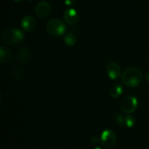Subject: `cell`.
<instances>
[{
	"instance_id": "6da1fadb",
	"label": "cell",
	"mask_w": 149,
	"mask_h": 149,
	"mask_svg": "<svg viewBox=\"0 0 149 149\" xmlns=\"http://www.w3.org/2000/svg\"><path fill=\"white\" fill-rule=\"evenodd\" d=\"M142 80V72L136 67H129L126 69L122 74V81L124 84L129 87L138 86Z\"/></svg>"
},
{
	"instance_id": "7a4b0ae2",
	"label": "cell",
	"mask_w": 149,
	"mask_h": 149,
	"mask_svg": "<svg viewBox=\"0 0 149 149\" xmlns=\"http://www.w3.org/2000/svg\"><path fill=\"white\" fill-rule=\"evenodd\" d=\"M24 38V34L20 30L15 28L4 29L1 33V39L7 45H13L21 42Z\"/></svg>"
},
{
	"instance_id": "3957f363",
	"label": "cell",
	"mask_w": 149,
	"mask_h": 149,
	"mask_svg": "<svg viewBox=\"0 0 149 149\" xmlns=\"http://www.w3.org/2000/svg\"><path fill=\"white\" fill-rule=\"evenodd\" d=\"M48 33L54 37L62 36L65 32V26L63 22L58 18L49 20L46 25Z\"/></svg>"
},
{
	"instance_id": "277c9868",
	"label": "cell",
	"mask_w": 149,
	"mask_h": 149,
	"mask_svg": "<svg viewBox=\"0 0 149 149\" xmlns=\"http://www.w3.org/2000/svg\"><path fill=\"white\" fill-rule=\"evenodd\" d=\"M100 143L106 148H112L116 142V134L111 129H106L103 131L100 137Z\"/></svg>"
},
{
	"instance_id": "5b68a950",
	"label": "cell",
	"mask_w": 149,
	"mask_h": 149,
	"mask_svg": "<svg viewBox=\"0 0 149 149\" xmlns=\"http://www.w3.org/2000/svg\"><path fill=\"white\" fill-rule=\"evenodd\" d=\"M138 100L133 96H128L124 98L121 102L120 108L125 113H132L136 110Z\"/></svg>"
},
{
	"instance_id": "8992f818",
	"label": "cell",
	"mask_w": 149,
	"mask_h": 149,
	"mask_svg": "<svg viewBox=\"0 0 149 149\" xmlns=\"http://www.w3.org/2000/svg\"><path fill=\"white\" fill-rule=\"evenodd\" d=\"M16 57L17 61H20L22 64H26L31 61L32 57L31 52L30 49L26 46L20 47L18 48L16 53Z\"/></svg>"
},
{
	"instance_id": "52a82bcc",
	"label": "cell",
	"mask_w": 149,
	"mask_h": 149,
	"mask_svg": "<svg viewBox=\"0 0 149 149\" xmlns=\"http://www.w3.org/2000/svg\"><path fill=\"white\" fill-rule=\"evenodd\" d=\"M51 12L50 5L46 1H40L35 7V13L39 18H46Z\"/></svg>"
},
{
	"instance_id": "ba28073f",
	"label": "cell",
	"mask_w": 149,
	"mask_h": 149,
	"mask_svg": "<svg viewBox=\"0 0 149 149\" xmlns=\"http://www.w3.org/2000/svg\"><path fill=\"white\" fill-rule=\"evenodd\" d=\"M107 74L111 79L118 78L121 74V68L119 64L114 61H111L107 66Z\"/></svg>"
},
{
	"instance_id": "9c48e42d",
	"label": "cell",
	"mask_w": 149,
	"mask_h": 149,
	"mask_svg": "<svg viewBox=\"0 0 149 149\" xmlns=\"http://www.w3.org/2000/svg\"><path fill=\"white\" fill-rule=\"evenodd\" d=\"M64 20L68 25H74L77 23L79 19L77 10L73 8H68L65 11L63 15Z\"/></svg>"
},
{
	"instance_id": "30bf717a",
	"label": "cell",
	"mask_w": 149,
	"mask_h": 149,
	"mask_svg": "<svg viewBox=\"0 0 149 149\" xmlns=\"http://www.w3.org/2000/svg\"><path fill=\"white\" fill-rule=\"evenodd\" d=\"M21 26L26 32H32L36 27V20L31 16H25L21 20Z\"/></svg>"
},
{
	"instance_id": "8fae6325",
	"label": "cell",
	"mask_w": 149,
	"mask_h": 149,
	"mask_svg": "<svg viewBox=\"0 0 149 149\" xmlns=\"http://www.w3.org/2000/svg\"><path fill=\"white\" fill-rule=\"evenodd\" d=\"M11 52L7 47L1 46L0 48V61L1 64H7L11 60Z\"/></svg>"
},
{
	"instance_id": "7c38bea8",
	"label": "cell",
	"mask_w": 149,
	"mask_h": 149,
	"mask_svg": "<svg viewBox=\"0 0 149 149\" xmlns=\"http://www.w3.org/2000/svg\"><path fill=\"white\" fill-rule=\"evenodd\" d=\"M123 91V88L120 84H116L111 88L110 95L113 98H116L120 96Z\"/></svg>"
},
{
	"instance_id": "4fadbf2b",
	"label": "cell",
	"mask_w": 149,
	"mask_h": 149,
	"mask_svg": "<svg viewBox=\"0 0 149 149\" xmlns=\"http://www.w3.org/2000/svg\"><path fill=\"white\" fill-rule=\"evenodd\" d=\"M77 42V37L73 33H68L64 36V42L68 46H73Z\"/></svg>"
},
{
	"instance_id": "5bb4252c",
	"label": "cell",
	"mask_w": 149,
	"mask_h": 149,
	"mask_svg": "<svg viewBox=\"0 0 149 149\" xmlns=\"http://www.w3.org/2000/svg\"><path fill=\"white\" fill-rule=\"evenodd\" d=\"M10 74L12 75V77H13V78L20 79V77H22L23 72H22V71L20 70V68H19V67H15V68H14L12 70Z\"/></svg>"
},
{
	"instance_id": "9a60e30c",
	"label": "cell",
	"mask_w": 149,
	"mask_h": 149,
	"mask_svg": "<svg viewBox=\"0 0 149 149\" xmlns=\"http://www.w3.org/2000/svg\"><path fill=\"white\" fill-rule=\"evenodd\" d=\"M125 124H126L127 127H130V128L133 127L135 124V117L132 115H128L125 118Z\"/></svg>"
},
{
	"instance_id": "2e32d148",
	"label": "cell",
	"mask_w": 149,
	"mask_h": 149,
	"mask_svg": "<svg viewBox=\"0 0 149 149\" xmlns=\"http://www.w3.org/2000/svg\"><path fill=\"white\" fill-rule=\"evenodd\" d=\"M116 122L119 124H122L123 123V117L121 115H119L116 116Z\"/></svg>"
},
{
	"instance_id": "e0dca14e",
	"label": "cell",
	"mask_w": 149,
	"mask_h": 149,
	"mask_svg": "<svg viewBox=\"0 0 149 149\" xmlns=\"http://www.w3.org/2000/svg\"><path fill=\"white\" fill-rule=\"evenodd\" d=\"M76 2V0H65V4L67 6H71Z\"/></svg>"
},
{
	"instance_id": "ac0fdd59",
	"label": "cell",
	"mask_w": 149,
	"mask_h": 149,
	"mask_svg": "<svg viewBox=\"0 0 149 149\" xmlns=\"http://www.w3.org/2000/svg\"><path fill=\"white\" fill-rule=\"evenodd\" d=\"M146 80H148V81H149V72L147 74V75H146Z\"/></svg>"
},
{
	"instance_id": "d6986e66",
	"label": "cell",
	"mask_w": 149,
	"mask_h": 149,
	"mask_svg": "<svg viewBox=\"0 0 149 149\" xmlns=\"http://www.w3.org/2000/svg\"><path fill=\"white\" fill-rule=\"evenodd\" d=\"M13 1H16V2H20V1H23V0H13Z\"/></svg>"
},
{
	"instance_id": "ffe728a7",
	"label": "cell",
	"mask_w": 149,
	"mask_h": 149,
	"mask_svg": "<svg viewBox=\"0 0 149 149\" xmlns=\"http://www.w3.org/2000/svg\"><path fill=\"white\" fill-rule=\"evenodd\" d=\"M95 149H100V148L99 147H97V148H95Z\"/></svg>"
}]
</instances>
